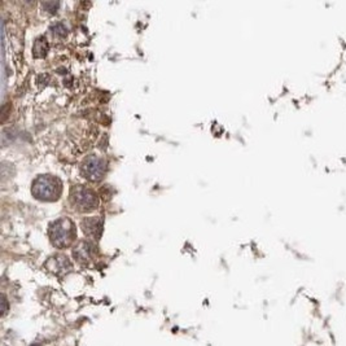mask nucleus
Instances as JSON below:
<instances>
[{"label": "nucleus", "instance_id": "f257e3e1", "mask_svg": "<svg viewBox=\"0 0 346 346\" xmlns=\"http://www.w3.org/2000/svg\"><path fill=\"white\" fill-rule=\"evenodd\" d=\"M63 191V183L60 179L51 175H42L35 179L32 187V193L35 199L42 201H55Z\"/></svg>", "mask_w": 346, "mask_h": 346}, {"label": "nucleus", "instance_id": "f03ea898", "mask_svg": "<svg viewBox=\"0 0 346 346\" xmlns=\"http://www.w3.org/2000/svg\"><path fill=\"white\" fill-rule=\"evenodd\" d=\"M75 226L69 218H60L49 226V238L57 248H67L75 239Z\"/></svg>", "mask_w": 346, "mask_h": 346}, {"label": "nucleus", "instance_id": "7ed1b4c3", "mask_svg": "<svg viewBox=\"0 0 346 346\" xmlns=\"http://www.w3.org/2000/svg\"><path fill=\"white\" fill-rule=\"evenodd\" d=\"M70 199L74 207L81 211H90L94 210L99 205L98 195L92 189L84 187V185H77L71 188Z\"/></svg>", "mask_w": 346, "mask_h": 346}, {"label": "nucleus", "instance_id": "20e7f679", "mask_svg": "<svg viewBox=\"0 0 346 346\" xmlns=\"http://www.w3.org/2000/svg\"><path fill=\"white\" fill-rule=\"evenodd\" d=\"M106 172V161L98 156H90L82 164V173L84 178L92 182L102 180Z\"/></svg>", "mask_w": 346, "mask_h": 346}, {"label": "nucleus", "instance_id": "39448f33", "mask_svg": "<svg viewBox=\"0 0 346 346\" xmlns=\"http://www.w3.org/2000/svg\"><path fill=\"white\" fill-rule=\"evenodd\" d=\"M82 230L84 234L92 239H99L103 232V220L100 217L95 218H84L82 220Z\"/></svg>", "mask_w": 346, "mask_h": 346}, {"label": "nucleus", "instance_id": "423d86ee", "mask_svg": "<svg viewBox=\"0 0 346 346\" xmlns=\"http://www.w3.org/2000/svg\"><path fill=\"white\" fill-rule=\"evenodd\" d=\"M47 267H48L53 274H64L68 273L70 270V262L68 261L67 257L64 255H57L53 257L47 262Z\"/></svg>", "mask_w": 346, "mask_h": 346}, {"label": "nucleus", "instance_id": "0eeeda50", "mask_svg": "<svg viewBox=\"0 0 346 346\" xmlns=\"http://www.w3.org/2000/svg\"><path fill=\"white\" fill-rule=\"evenodd\" d=\"M94 253V246L90 242H81V244L75 246L73 250V257L77 259L78 262H83V261H88L92 257Z\"/></svg>", "mask_w": 346, "mask_h": 346}, {"label": "nucleus", "instance_id": "6e6552de", "mask_svg": "<svg viewBox=\"0 0 346 346\" xmlns=\"http://www.w3.org/2000/svg\"><path fill=\"white\" fill-rule=\"evenodd\" d=\"M47 51H48V43H47L46 38L36 39V42H35L34 44V56L35 57L46 56Z\"/></svg>", "mask_w": 346, "mask_h": 346}, {"label": "nucleus", "instance_id": "1a4fd4ad", "mask_svg": "<svg viewBox=\"0 0 346 346\" xmlns=\"http://www.w3.org/2000/svg\"><path fill=\"white\" fill-rule=\"evenodd\" d=\"M51 32H53L55 35L63 36V35L67 34V29H65V26H64L61 22H57V24H55L53 26H51Z\"/></svg>", "mask_w": 346, "mask_h": 346}, {"label": "nucleus", "instance_id": "9d476101", "mask_svg": "<svg viewBox=\"0 0 346 346\" xmlns=\"http://www.w3.org/2000/svg\"><path fill=\"white\" fill-rule=\"evenodd\" d=\"M60 4L57 3V1H55V3H51V1H48V3H43V7L46 8V11L48 12H55V9L56 8H59Z\"/></svg>", "mask_w": 346, "mask_h": 346}, {"label": "nucleus", "instance_id": "9b49d317", "mask_svg": "<svg viewBox=\"0 0 346 346\" xmlns=\"http://www.w3.org/2000/svg\"><path fill=\"white\" fill-rule=\"evenodd\" d=\"M1 300H3V315H5L7 314V310H8V301H7V298H5V296H3L1 297Z\"/></svg>", "mask_w": 346, "mask_h": 346}]
</instances>
